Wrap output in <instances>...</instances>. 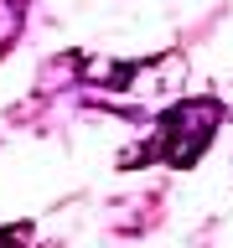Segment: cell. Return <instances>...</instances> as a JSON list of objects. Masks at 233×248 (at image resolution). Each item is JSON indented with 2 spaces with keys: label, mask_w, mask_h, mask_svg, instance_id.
I'll use <instances>...</instances> for the list:
<instances>
[{
  "label": "cell",
  "mask_w": 233,
  "mask_h": 248,
  "mask_svg": "<svg viewBox=\"0 0 233 248\" xmlns=\"http://www.w3.org/2000/svg\"><path fill=\"white\" fill-rule=\"evenodd\" d=\"M217 114L223 108L213 98H197V104H182L171 108L166 119L155 124V140L140 150V160H166V166H192L207 145H213V129H217Z\"/></svg>",
  "instance_id": "6da1fadb"
}]
</instances>
